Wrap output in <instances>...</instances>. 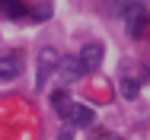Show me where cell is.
<instances>
[{
	"label": "cell",
	"instance_id": "cell-1",
	"mask_svg": "<svg viewBox=\"0 0 150 140\" xmlns=\"http://www.w3.org/2000/svg\"><path fill=\"white\" fill-rule=\"evenodd\" d=\"M58 48L54 45H45L42 51H38V64H35V89H45V83H48V77L58 70Z\"/></svg>",
	"mask_w": 150,
	"mask_h": 140
},
{
	"label": "cell",
	"instance_id": "cell-2",
	"mask_svg": "<svg viewBox=\"0 0 150 140\" xmlns=\"http://www.w3.org/2000/svg\"><path fill=\"white\" fill-rule=\"evenodd\" d=\"M102 54H105V48L99 45V42H90V45H83L80 48V67H83V73H93V70H99V64H102Z\"/></svg>",
	"mask_w": 150,
	"mask_h": 140
},
{
	"label": "cell",
	"instance_id": "cell-3",
	"mask_svg": "<svg viewBox=\"0 0 150 140\" xmlns=\"http://www.w3.org/2000/svg\"><path fill=\"white\" fill-rule=\"evenodd\" d=\"M23 73V54L19 51H6L0 57V83H10Z\"/></svg>",
	"mask_w": 150,
	"mask_h": 140
},
{
	"label": "cell",
	"instance_id": "cell-4",
	"mask_svg": "<svg viewBox=\"0 0 150 140\" xmlns=\"http://www.w3.org/2000/svg\"><path fill=\"white\" fill-rule=\"evenodd\" d=\"M64 121H67L70 127H90L93 121H96V115H93L90 105H77V102H74V105L67 108V115H64Z\"/></svg>",
	"mask_w": 150,
	"mask_h": 140
},
{
	"label": "cell",
	"instance_id": "cell-5",
	"mask_svg": "<svg viewBox=\"0 0 150 140\" xmlns=\"http://www.w3.org/2000/svg\"><path fill=\"white\" fill-rule=\"evenodd\" d=\"M58 73L64 83H74V80H80L83 77V67H80V61H77V54H67L58 61Z\"/></svg>",
	"mask_w": 150,
	"mask_h": 140
},
{
	"label": "cell",
	"instance_id": "cell-6",
	"mask_svg": "<svg viewBox=\"0 0 150 140\" xmlns=\"http://www.w3.org/2000/svg\"><path fill=\"white\" fill-rule=\"evenodd\" d=\"M51 3H29V19L32 23H48L51 19Z\"/></svg>",
	"mask_w": 150,
	"mask_h": 140
},
{
	"label": "cell",
	"instance_id": "cell-7",
	"mask_svg": "<svg viewBox=\"0 0 150 140\" xmlns=\"http://www.w3.org/2000/svg\"><path fill=\"white\" fill-rule=\"evenodd\" d=\"M51 105H54V112H58L61 118L67 115V108L74 105V102H70V96H67V89H54V92H51Z\"/></svg>",
	"mask_w": 150,
	"mask_h": 140
},
{
	"label": "cell",
	"instance_id": "cell-8",
	"mask_svg": "<svg viewBox=\"0 0 150 140\" xmlns=\"http://www.w3.org/2000/svg\"><path fill=\"white\" fill-rule=\"evenodd\" d=\"M137 92H141V86L134 83V80H121V96L131 102V99H137Z\"/></svg>",
	"mask_w": 150,
	"mask_h": 140
},
{
	"label": "cell",
	"instance_id": "cell-9",
	"mask_svg": "<svg viewBox=\"0 0 150 140\" xmlns=\"http://www.w3.org/2000/svg\"><path fill=\"white\" fill-rule=\"evenodd\" d=\"M93 140H125L118 134H109V131H99V134H93Z\"/></svg>",
	"mask_w": 150,
	"mask_h": 140
}]
</instances>
